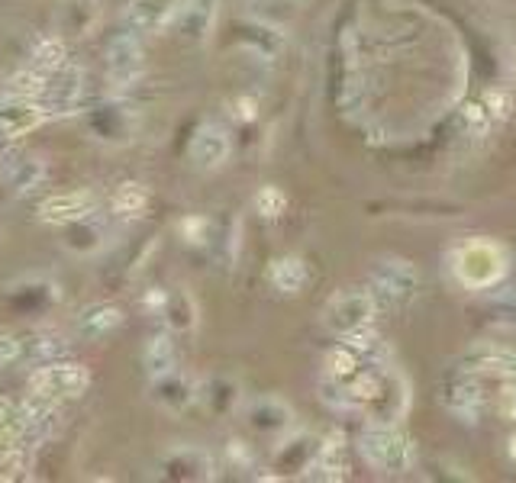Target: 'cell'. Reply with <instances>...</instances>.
<instances>
[{
    "mask_svg": "<svg viewBox=\"0 0 516 483\" xmlns=\"http://www.w3.org/2000/svg\"><path fill=\"white\" fill-rule=\"evenodd\" d=\"M229 461L239 464V467H249L252 464V455H249V448L242 445V442H229Z\"/></svg>",
    "mask_w": 516,
    "mask_h": 483,
    "instance_id": "b9f144b4",
    "label": "cell"
},
{
    "mask_svg": "<svg viewBox=\"0 0 516 483\" xmlns=\"http://www.w3.org/2000/svg\"><path fill=\"white\" fill-rule=\"evenodd\" d=\"M46 71L39 68H23L17 71L7 84H4V97L7 100H39V94L46 91Z\"/></svg>",
    "mask_w": 516,
    "mask_h": 483,
    "instance_id": "4dcf8cb0",
    "label": "cell"
},
{
    "mask_svg": "<svg viewBox=\"0 0 516 483\" xmlns=\"http://www.w3.org/2000/svg\"><path fill=\"white\" fill-rule=\"evenodd\" d=\"M239 42L246 49H252L258 58H275L284 46V39L278 33V26L262 23V20H252V23H242L239 26Z\"/></svg>",
    "mask_w": 516,
    "mask_h": 483,
    "instance_id": "484cf974",
    "label": "cell"
},
{
    "mask_svg": "<svg viewBox=\"0 0 516 483\" xmlns=\"http://www.w3.org/2000/svg\"><path fill=\"white\" fill-rule=\"evenodd\" d=\"M152 403L168 409V413H184L197 397H200V387L188 374L181 371H171V374H162V377H152Z\"/></svg>",
    "mask_w": 516,
    "mask_h": 483,
    "instance_id": "e0dca14e",
    "label": "cell"
},
{
    "mask_svg": "<svg viewBox=\"0 0 516 483\" xmlns=\"http://www.w3.org/2000/svg\"><path fill=\"white\" fill-rule=\"evenodd\" d=\"M497 409L507 422H516V380H507L504 390L497 397Z\"/></svg>",
    "mask_w": 516,
    "mask_h": 483,
    "instance_id": "ab89813d",
    "label": "cell"
},
{
    "mask_svg": "<svg viewBox=\"0 0 516 483\" xmlns=\"http://www.w3.org/2000/svg\"><path fill=\"white\" fill-rule=\"evenodd\" d=\"M120 322H123V313H120V306H113V303H91V306H84V310L78 313V332L84 335V339H104V335H110L113 329H120Z\"/></svg>",
    "mask_w": 516,
    "mask_h": 483,
    "instance_id": "7402d4cb",
    "label": "cell"
},
{
    "mask_svg": "<svg viewBox=\"0 0 516 483\" xmlns=\"http://www.w3.org/2000/svg\"><path fill=\"white\" fill-rule=\"evenodd\" d=\"M68 65V49L62 36H42L33 46V68L39 71H55Z\"/></svg>",
    "mask_w": 516,
    "mask_h": 483,
    "instance_id": "1f68e13d",
    "label": "cell"
},
{
    "mask_svg": "<svg viewBox=\"0 0 516 483\" xmlns=\"http://www.w3.org/2000/svg\"><path fill=\"white\" fill-rule=\"evenodd\" d=\"M30 393L42 400H78L88 393L91 387V371L84 364H71V361H49L39 364L30 374Z\"/></svg>",
    "mask_w": 516,
    "mask_h": 483,
    "instance_id": "277c9868",
    "label": "cell"
},
{
    "mask_svg": "<svg viewBox=\"0 0 516 483\" xmlns=\"http://www.w3.org/2000/svg\"><path fill=\"white\" fill-rule=\"evenodd\" d=\"M4 406H7V400H4V397H0V409H4Z\"/></svg>",
    "mask_w": 516,
    "mask_h": 483,
    "instance_id": "ee69618b",
    "label": "cell"
},
{
    "mask_svg": "<svg viewBox=\"0 0 516 483\" xmlns=\"http://www.w3.org/2000/svg\"><path fill=\"white\" fill-rule=\"evenodd\" d=\"M159 313H162V319H165L168 332L184 335V332H194V329H197V303H194V297H191L184 287H178V290H171V294H165V303H162Z\"/></svg>",
    "mask_w": 516,
    "mask_h": 483,
    "instance_id": "603a6c76",
    "label": "cell"
},
{
    "mask_svg": "<svg viewBox=\"0 0 516 483\" xmlns=\"http://www.w3.org/2000/svg\"><path fill=\"white\" fill-rule=\"evenodd\" d=\"M207 232H210V223L204 216H188L181 223V236L188 239L191 245H200V242H207Z\"/></svg>",
    "mask_w": 516,
    "mask_h": 483,
    "instance_id": "74e56055",
    "label": "cell"
},
{
    "mask_svg": "<svg viewBox=\"0 0 516 483\" xmlns=\"http://www.w3.org/2000/svg\"><path fill=\"white\" fill-rule=\"evenodd\" d=\"M442 403L446 409L462 422H478L481 413H484V390L471 371H462L458 368L455 377L446 380V387H442Z\"/></svg>",
    "mask_w": 516,
    "mask_h": 483,
    "instance_id": "30bf717a",
    "label": "cell"
},
{
    "mask_svg": "<svg viewBox=\"0 0 516 483\" xmlns=\"http://www.w3.org/2000/svg\"><path fill=\"white\" fill-rule=\"evenodd\" d=\"M255 210L265 219H278L284 210H288V197H284V190H278V187H262L255 194Z\"/></svg>",
    "mask_w": 516,
    "mask_h": 483,
    "instance_id": "d590c367",
    "label": "cell"
},
{
    "mask_svg": "<svg viewBox=\"0 0 516 483\" xmlns=\"http://www.w3.org/2000/svg\"><path fill=\"white\" fill-rule=\"evenodd\" d=\"M310 471H317L313 477L320 480H346L349 477V448H346V438L339 432L329 435L326 442L320 445V455L313 461Z\"/></svg>",
    "mask_w": 516,
    "mask_h": 483,
    "instance_id": "44dd1931",
    "label": "cell"
},
{
    "mask_svg": "<svg viewBox=\"0 0 516 483\" xmlns=\"http://www.w3.org/2000/svg\"><path fill=\"white\" fill-rule=\"evenodd\" d=\"M100 20V4L97 0H68L59 17V33L62 36H91Z\"/></svg>",
    "mask_w": 516,
    "mask_h": 483,
    "instance_id": "cb8c5ba5",
    "label": "cell"
},
{
    "mask_svg": "<svg viewBox=\"0 0 516 483\" xmlns=\"http://www.w3.org/2000/svg\"><path fill=\"white\" fill-rule=\"evenodd\" d=\"M59 300H62L59 284L46 281V277H30V281L10 287V306H13L17 313H23V316L46 313L49 306H55Z\"/></svg>",
    "mask_w": 516,
    "mask_h": 483,
    "instance_id": "ac0fdd59",
    "label": "cell"
},
{
    "mask_svg": "<svg viewBox=\"0 0 516 483\" xmlns=\"http://www.w3.org/2000/svg\"><path fill=\"white\" fill-rule=\"evenodd\" d=\"M23 355V342L17 339V335L10 332H0V364H10L17 361Z\"/></svg>",
    "mask_w": 516,
    "mask_h": 483,
    "instance_id": "60d3db41",
    "label": "cell"
},
{
    "mask_svg": "<svg viewBox=\"0 0 516 483\" xmlns=\"http://www.w3.org/2000/svg\"><path fill=\"white\" fill-rule=\"evenodd\" d=\"M49 120V110L39 100H7L0 104V139L17 142L23 136L36 133V129Z\"/></svg>",
    "mask_w": 516,
    "mask_h": 483,
    "instance_id": "4fadbf2b",
    "label": "cell"
},
{
    "mask_svg": "<svg viewBox=\"0 0 516 483\" xmlns=\"http://www.w3.org/2000/svg\"><path fill=\"white\" fill-rule=\"evenodd\" d=\"M362 455L368 458L371 467H378L381 474H407L413 467V445L410 438L394 429L391 422H371V426L362 432Z\"/></svg>",
    "mask_w": 516,
    "mask_h": 483,
    "instance_id": "6da1fadb",
    "label": "cell"
},
{
    "mask_svg": "<svg viewBox=\"0 0 516 483\" xmlns=\"http://www.w3.org/2000/svg\"><path fill=\"white\" fill-rule=\"evenodd\" d=\"M107 81L113 87H129L142 78V71H146V52H142L136 33H120L110 39L107 46Z\"/></svg>",
    "mask_w": 516,
    "mask_h": 483,
    "instance_id": "8992f818",
    "label": "cell"
},
{
    "mask_svg": "<svg viewBox=\"0 0 516 483\" xmlns=\"http://www.w3.org/2000/svg\"><path fill=\"white\" fill-rule=\"evenodd\" d=\"M462 371H487V374H516V351L494 345V342H478L471 345L462 358H458Z\"/></svg>",
    "mask_w": 516,
    "mask_h": 483,
    "instance_id": "d6986e66",
    "label": "cell"
},
{
    "mask_svg": "<svg viewBox=\"0 0 516 483\" xmlns=\"http://www.w3.org/2000/svg\"><path fill=\"white\" fill-rule=\"evenodd\" d=\"M229 152H233V145H229V136L226 129L217 126V123H204L194 133L191 145H188V155L191 161L200 168V171H217L229 161Z\"/></svg>",
    "mask_w": 516,
    "mask_h": 483,
    "instance_id": "5bb4252c",
    "label": "cell"
},
{
    "mask_svg": "<svg viewBox=\"0 0 516 483\" xmlns=\"http://www.w3.org/2000/svg\"><path fill=\"white\" fill-rule=\"evenodd\" d=\"M62 245L71 255H81V258L97 255L100 248H104V226H100L97 219H91V213L81 219H71V223H65Z\"/></svg>",
    "mask_w": 516,
    "mask_h": 483,
    "instance_id": "ffe728a7",
    "label": "cell"
},
{
    "mask_svg": "<svg viewBox=\"0 0 516 483\" xmlns=\"http://www.w3.org/2000/svg\"><path fill=\"white\" fill-rule=\"evenodd\" d=\"M0 171H4L7 187L20 197L36 194V190L46 187L49 181V161L33 152H17V149L4 152L0 155Z\"/></svg>",
    "mask_w": 516,
    "mask_h": 483,
    "instance_id": "ba28073f",
    "label": "cell"
},
{
    "mask_svg": "<svg viewBox=\"0 0 516 483\" xmlns=\"http://www.w3.org/2000/svg\"><path fill=\"white\" fill-rule=\"evenodd\" d=\"M97 210V197L94 190H62V194H52L39 203V219L42 223H71V219H81Z\"/></svg>",
    "mask_w": 516,
    "mask_h": 483,
    "instance_id": "9a60e30c",
    "label": "cell"
},
{
    "mask_svg": "<svg viewBox=\"0 0 516 483\" xmlns=\"http://www.w3.org/2000/svg\"><path fill=\"white\" fill-rule=\"evenodd\" d=\"M375 310H378V300L371 297V290H342L333 300L326 303L323 310V326L336 335H352V332H362L371 326V319H375Z\"/></svg>",
    "mask_w": 516,
    "mask_h": 483,
    "instance_id": "5b68a950",
    "label": "cell"
},
{
    "mask_svg": "<svg viewBox=\"0 0 516 483\" xmlns=\"http://www.w3.org/2000/svg\"><path fill=\"white\" fill-rule=\"evenodd\" d=\"M197 400H204V406L210 409L213 416H226L239 406V387L229 377H213V380H207L204 387H200Z\"/></svg>",
    "mask_w": 516,
    "mask_h": 483,
    "instance_id": "f1b7e54d",
    "label": "cell"
},
{
    "mask_svg": "<svg viewBox=\"0 0 516 483\" xmlns=\"http://www.w3.org/2000/svg\"><path fill=\"white\" fill-rule=\"evenodd\" d=\"M23 351H30V358L36 364H49V361H62L65 358L68 342L55 332H42V335H33V339L23 345Z\"/></svg>",
    "mask_w": 516,
    "mask_h": 483,
    "instance_id": "e575fe53",
    "label": "cell"
},
{
    "mask_svg": "<svg viewBox=\"0 0 516 483\" xmlns=\"http://www.w3.org/2000/svg\"><path fill=\"white\" fill-rule=\"evenodd\" d=\"M142 364H146L149 377H162V374L178 371V348H175V342H171L168 332L152 335V339L146 342V348H142Z\"/></svg>",
    "mask_w": 516,
    "mask_h": 483,
    "instance_id": "4316f807",
    "label": "cell"
},
{
    "mask_svg": "<svg viewBox=\"0 0 516 483\" xmlns=\"http://www.w3.org/2000/svg\"><path fill=\"white\" fill-rule=\"evenodd\" d=\"M358 371H362V358H358V351L349 348V345H339L326 355V377L339 380V384H346L352 380Z\"/></svg>",
    "mask_w": 516,
    "mask_h": 483,
    "instance_id": "d6a6232c",
    "label": "cell"
},
{
    "mask_svg": "<svg viewBox=\"0 0 516 483\" xmlns=\"http://www.w3.org/2000/svg\"><path fill=\"white\" fill-rule=\"evenodd\" d=\"M110 210L117 216H123V219H139L142 213L149 210V190L142 184H136V181L120 184L110 197Z\"/></svg>",
    "mask_w": 516,
    "mask_h": 483,
    "instance_id": "f546056e",
    "label": "cell"
},
{
    "mask_svg": "<svg viewBox=\"0 0 516 483\" xmlns=\"http://www.w3.org/2000/svg\"><path fill=\"white\" fill-rule=\"evenodd\" d=\"M268 277H271V284H275V290H281V294L294 297V294H300V290L307 287L310 271H307V265H304V261H300V258L288 255V258L271 261Z\"/></svg>",
    "mask_w": 516,
    "mask_h": 483,
    "instance_id": "83f0119b",
    "label": "cell"
},
{
    "mask_svg": "<svg viewBox=\"0 0 516 483\" xmlns=\"http://www.w3.org/2000/svg\"><path fill=\"white\" fill-rule=\"evenodd\" d=\"M159 477L178 480V483H207L217 477V464H213V458L204 448L181 445V448H171L168 455H162Z\"/></svg>",
    "mask_w": 516,
    "mask_h": 483,
    "instance_id": "52a82bcc",
    "label": "cell"
},
{
    "mask_svg": "<svg viewBox=\"0 0 516 483\" xmlns=\"http://www.w3.org/2000/svg\"><path fill=\"white\" fill-rule=\"evenodd\" d=\"M491 310H494L497 322H504V326L516 329V287L500 290V294L491 300Z\"/></svg>",
    "mask_w": 516,
    "mask_h": 483,
    "instance_id": "8d00e7d4",
    "label": "cell"
},
{
    "mask_svg": "<svg viewBox=\"0 0 516 483\" xmlns=\"http://www.w3.org/2000/svg\"><path fill=\"white\" fill-rule=\"evenodd\" d=\"M510 455H513V458H516V435H513V438H510Z\"/></svg>",
    "mask_w": 516,
    "mask_h": 483,
    "instance_id": "7bdbcfd3",
    "label": "cell"
},
{
    "mask_svg": "<svg viewBox=\"0 0 516 483\" xmlns=\"http://www.w3.org/2000/svg\"><path fill=\"white\" fill-rule=\"evenodd\" d=\"M455 274L458 281L471 290H484V287H494L500 277L507 274V252L494 242H465L462 248L455 252Z\"/></svg>",
    "mask_w": 516,
    "mask_h": 483,
    "instance_id": "7a4b0ae2",
    "label": "cell"
},
{
    "mask_svg": "<svg viewBox=\"0 0 516 483\" xmlns=\"http://www.w3.org/2000/svg\"><path fill=\"white\" fill-rule=\"evenodd\" d=\"M484 104H487V113H491V120H507L513 110V100L507 91H491L484 97Z\"/></svg>",
    "mask_w": 516,
    "mask_h": 483,
    "instance_id": "f35d334b",
    "label": "cell"
},
{
    "mask_svg": "<svg viewBox=\"0 0 516 483\" xmlns=\"http://www.w3.org/2000/svg\"><path fill=\"white\" fill-rule=\"evenodd\" d=\"M46 91L39 94V104L52 113H75L84 94V71L75 65H62L55 71H46Z\"/></svg>",
    "mask_w": 516,
    "mask_h": 483,
    "instance_id": "9c48e42d",
    "label": "cell"
},
{
    "mask_svg": "<svg viewBox=\"0 0 516 483\" xmlns=\"http://www.w3.org/2000/svg\"><path fill=\"white\" fill-rule=\"evenodd\" d=\"M175 20H178L181 39L188 42L207 39L210 23H213V0H188V7H178Z\"/></svg>",
    "mask_w": 516,
    "mask_h": 483,
    "instance_id": "d4e9b609",
    "label": "cell"
},
{
    "mask_svg": "<svg viewBox=\"0 0 516 483\" xmlns=\"http://www.w3.org/2000/svg\"><path fill=\"white\" fill-rule=\"evenodd\" d=\"M317 455H320V448L313 445L307 435H300V438H294V442L278 448V458L284 461V467H291V471H310Z\"/></svg>",
    "mask_w": 516,
    "mask_h": 483,
    "instance_id": "836d02e7",
    "label": "cell"
},
{
    "mask_svg": "<svg viewBox=\"0 0 516 483\" xmlns=\"http://www.w3.org/2000/svg\"><path fill=\"white\" fill-rule=\"evenodd\" d=\"M84 123H88L94 139L110 142V145H120L126 139H133V133H136V113L123 104H100V107L88 110Z\"/></svg>",
    "mask_w": 516,
    "mask_h": 483,
    "instance_id": "8fae6325",
    "label": "cell"
},
{
    "mask_svg": "<svg viewBox=\"0 0 516 483\" xmlns=\"http://www.w3.org/2000/svg\"><path fill=\"white\" fill-rule=\"evenodd\" d=\"M420 290V274L417 268L404 258H381L371 268V297L378 300V306L387 310H404L413 303Z\"/></svg>",
    "mask_w": 516,
    "mask_h": 483,
    "instance_id": "3957f363",
    "label": "cell"
},
{
    "mask_svg": "<svg viewBox=\"0 0 516 483\" xmlns=\"http://www.w3.org/2000/svg\"><path fill=\"white\" fill-rule=\"evenodd\" d=\"M178 0H129L126 10H123V26L126 33H136V36H149V33H159L165 29L178 13Z\"/></svg>",
    "mask_w": 516,
    "mask_h": 483,
    "instance_id": "7c38bea8",
    "label": "cell"
},
{
    "mask_svg": "<svg viewBox=\"0 0 516 483\" xmlns=\"http://www.w3.org/2000/svg\"><path fill=\"white\" fill-rule=\"evenodd\" d=\"M246 422L265 438H281L288 435L294 426V413L288 403H281L278 397H258L246 406Z\"/></svg>",
    "mask_w": 516,
    "mask_h": 483,
    "instance_id": "2e32d148",
    "label": "cell"
}]
</instances>
